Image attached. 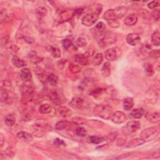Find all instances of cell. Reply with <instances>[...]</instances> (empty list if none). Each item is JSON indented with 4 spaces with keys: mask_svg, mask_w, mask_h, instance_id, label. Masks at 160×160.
Segmentation results:
<instances>
[{
    "mask_svg": "<svg viewBox=\"0 0 160 160\" xmlns=\"http://www.w3.org/2000/svg\"><path fill=\"white\" fill-rule=\"evenodd\" d=\"M95 36L98 44L101 48L106 47L116 41L115 34L107 30L101 33L96 34Z\"/></svg>",
    "mask_w": 160,
    "mask_h": 160,
    "instance_id": "obj_1",
    "label": "cell"
},
{
    "mask_svg": "<svg viewBox=\"0 0 160 160\" xmlns=\"http://www.w3.org/2000/svg\"><path fill=\"white\" fill-rule=\"evenodd\" d=\"M113 112V108L109 105H97L94 109V115L104 119H109L112 117Z\"/></svg>",
    "mask_w": 160,
    "mask_h": 160,
    "instance_id": "obj_2",
    "label": "cell"
},
{
    "mask_svg": "<svg viewBox=\"0 0 160 160\" xmlns=\"http://www.w3.org/2000/svg\"><path fill=\"white\" fill-rule=\"evenodd\" d=\"M121 51L117 47L109 48L105 52V58L109 61L117 60L121 56Z\"/></svg>",
    "mask_w": 160,
    "mask_h": 160,
    "instance_id": "obj_3",
    "label": "cell"
},
{
    "mask_svg": "<svg viewBox=\"0 0 160 160\" xmlns=\"http://www.w3.org/2000/svg\"><path fill=\"white\" fill-rule=\"evenodd\" d=\"M98 18H99V15L95 13V12H93V13H90L86 15L82 18L81 22L82 24H84V26L91 27L97 21Z\"/></svg>",
    "mask_w": 160,
    "mask_h": 160,
    "instance_id": "obj_4",
    "label": "cell"
},
{
    "mask_svg": "<svg viewBox=\"0 0 160 160\" xmlns=\"http://www.w3.org/2000/svg\"><path fill=\"white\" fill-rule=\"evenodd\" d=\"M111 118H112V121L114 123L121 124L127 120L128 117L126 115V114L123 112L117 111V112L113 113Z\"/></svg>",
    "mask_w": 160,
    "mask_h": 160,
    "instance_id": "obj_5",
    "label": "cell"
},
{
    "mask_svg": "<svg viewBox=\"0 0 160 160\" xmlns=\"http://www.w3.org/2000/svg\"><path fill=\"white\" fill-rule=\"evenodd\" d=\"M126 42L131 46H137L141 43V37L137 33H130L126 36Z\"/></svg>",
    "mask_w": 160,
    "mask_h": 160,
    "instance_id": "obj_6",
    "label": "cell"
},
{
    "mask_svg": "<svg viewBox=\"0 0 160 160\" xmlns=\"http://www.w3.org/2000/svg\"><path fill=\"white\" fill-rule=\"evenodd\" d=\"M158 128L156 126H152V127H150V128H148L145 130H144L141 134H140V137L141 138L143 139V140H147L149 138H150L151 137H152L153 134H156L158 132Z\"/></svg>",
    "mask_w": 160,
    "mask_h": 160,
    "instance_id": "obj_7",
    "label": "cell"
},
{
    "mask_svg": "<svg viewBox=\"0 0 160 160\" xmlns=\"http://www.w3.org/2000/svg\"><path fill=\"white\" fill-rule=\"evenodd\" d=\"M84 103V101L82 98L79 97H75L72 98V100L69 103V105L74 109H80L83 107Z\"/></svg>",
    "mask_w": 160,
    "mask_h": 160,
    "instance_id": "obj_8",
    "label": "cell"
},
{
    "mask_svg": "<svg viewBox=\"0 0 160 160\" xmlns=\"http://www.w3.org/2000/svg\"><path fill=\"white\" fill-rule=\"evenodd\" d=\"M113 12L116 19L118 20L119 18H122L127 14L128 8L123 6H120L113 9Z\"/></svg>",
    "mask_w": 160,
    "mask_h": 160,
    "instance_id": "obj_9",
    "label": "cell"
},
{
    "mask_svg": "<svg viewBox=\"0 0 160 160\" xmlns=\"http://www.w3.org/2000/svg\"><path fill=\"white\" fill-rule=\"evenodd\" d=\"M126 128L130 132L134 133L140 129L141 123L138 121H131L127 123Z\"/></svg>",
    "mask_w": 160,
    "mask_h": 160,
    "instance_id": "obj_10",
    "label": "cell"
},
{
    "mask_svg": "<svg viewBox=\"0 0 160 160\" xmlns=\"http://www.w3.org/2000/svg\"><path fill=\"white\" fill-rule=\"evenodd\" d=\"M20 77L24 81L29 82L32 80V73L28 68H23L20 71Z\"/></svg>",
    "mask_w": 160,
    "mask_h": 160,
    "instance_id": "obj_11",
    "label": "cell"
},
{
    "mask_svg": "<svg viewBox=\"0 0 160 160\" xmlns=\"http://www.w3.org/2000/svg\"><path fill=\"white\" fill-rule=\"evenodd\" d=\"M48 99L50 100V101L54 105L59 106L62 104V101H61V98H59V96H58L56 92L55 91L51 92L50 93L48 94Z\"/></svg>",
    "mask_w": 160,
    "mask_h": 160,
    "instance_id": "obj_12",
    "label": "cell"
},
{
    "mask_svg": "<svg viewBox=\"0 0 160 160\" xmlns=\"http://www.w3.org/2000/svg\"><path fill=\"white\" fill-rule=\"evenodd\" d=\"M137 21H138V16L134 13H131L128 15L125 18L124 23L126 25L131 27L134 25V24L137 23Z\"/></svg>",
    "mask_w": 160,
    "mask_h": 160,
    "instance_id": "obj_13",
    "label": "cell"
},
{
    "mask_svg": "<svg viewBox=\"0 0 160 160\" xmlns=\"http://www.w3.org/2000/svg\"><path fill=\"white\" fill-rule=\"evenodd\" d=\"M146 118L152 123H156L159 121L160 116L159 113L158 112L154 113H147L145 115Z\"/></svg>",
    "mask_w": 160,
    "mask_h": 160,
    "instance_id": "obj_14",
    "label": "cell"
},
{
    "mask_svg": "<svg viewBox=\"0 0 160 160\" xmlns=\"http://www.w3.org/2000/svg\"><path fill=\"white\" fill-rule=\"evenodd\" d=\"M17 137L18 139L26 142H30L33 140L32 135L26 131H20L17 134Z\"/></svg>",
    "mask_w": 160,
    "mask_h": 160,
    "instance_id": "obj_15",
    "label": "cell"
},
{
    "mask_svg": "<svg viewBox=\"0 0 160 160\" xmlns=\"http://www.w3.org/2000/svg\"><path fill=\"white\" fill-rule=\"evenodd\" d=\"M76 61L81 65H87L88 63V55L87 54H78L75 56Z\"/></svg>",
    "mask_w": 160,
    "mask_h": 160,
    "instance_id": "obj_16",
    "label": "cell"
},
{
    "mask_svg": "<svg viewBox=\"0 0 160 160\" xmlns=\"http://www.w3.org/2000/svg\"><path fill=\"white\" fill-rule=\"evenodd\" d=\"M145 143V140L142 138H135L130 141L126 145L127 148H134L135 147L139 146Z\"/></svg>",
    "mask_w": 160,
    "mask_h": 160,
    "instance_id": "obj_17",
    "label": "cell"
},
{
    "mask_svg": "<svg viewBox=\"0 0 160 160\" xmlns=\"http://www.w3.org/2000/svg\"><path fill=\"white\" fill-rule=\"evenodd\" d=\"M70 126H71L70 122L66 120H63V121H58L56 124L55 128L58 131H62L68 129Z\"/></svg>",
    "mask_w": 160,
    "mask_h": 160,
    "instance_id": "obj_18",
    "label": "cell"
},
{
    "mask_svg": "<svg viewBox=\"0 0 160 160\" xmlns=\"http://www.w3.org/2000/svg\"><path fill=\"white\" fill-rule=\"evenodd\" d=\"M12 63L13 64V65L17 68H22L25 66L27 65V62L24 60L20 58L17 56H14L12 58Z\"/></svg>",
    "mask_w": 160,
    "mask_h": 160,
    "instance_id": "obj_19",
    "label": "cell"
},
{
    "mask_svg": "<svg viewBox=\"0 0 160 160\" xmlns=\"http://www.w3.org/2000/svg\"><path fill=\"white\" fill-rule=\"evenodd\" d=\"M58 112L61 116L64 118L69 117L72 114L71 109L67 106H60L58 108Z\"/></svg>",
    "mask_w": 160,
    "mask_h": 160,
    "instance_id": "obj_20",
    "label": "cell"
},
{
    "mask_svg": "<svg viewBox=\"0 0 160 160\" xmlns=\"http://www.w3.org/2000/svg\"><path fill=\"white\" fill-rule=\"evenodd\" d=\"M94 35L101 33L106 30V26L103 22H99L94 28Z\"/></svg>",
    "mask_w": 160,
    "mask_h": 160,
    "instance_id": "obj_21",
    "label": "cell"
},
{
    "mask_svg": "<svg viewBox=\"0 0 160 160\" xmlns=\"http://www.w3.org/2000/svg\"><path fill=\"white\" fill-rule=\"evenodd\" d=\"M144 114V111L142 108H136L131 111V116L134 119H140Z\"/></svg>",
    "mask_w": 160,
    "mask_h": 160,
    "instance_id": "obj_22",
    "label": "cell"
},
{
    "mask_svg": "<svg viewBox=\"0 0 160 160\" xmlns=\"http://www.w3.org/2000/svg\"><path fill=\"white\" fill-rule=\"evenodd\" d=\"M39 112L41 114H48L52 112V106L50 104H43L38 108Z\"/></svg>",
    "mask_w": 160,
    "mask_h": 160,
    "instance_id": "obj_23",
    "label": "cell"
},
{
    "mask_svg": "<svg viewBox=\"0 0 160 160\" xmlns=\"http://www.w3.org/2000/svg\"><path fill=\"white\" fill-rule=\"evenodd\" d=\"M123 105L124 109L126 111H129L134 106V101L132 98L128 97L126 98L125 99L123 100Z\"/></svg>",
    "mask_w": 160,
    "mask_h": 160,
    "instance_id": "obj_24",
    "label": "cell"
},
{
    "mask_svg": "<svg viewBox=\"0 0 160 160\" xmlns=\"http://www.w3.org/2000/svg\"><path fill=\"white\" fill-rule=\"evenodd\" d=\"M101 73L104 78L108 77L111 74V64L109 62H106L104 63L102 69Z\"/></svg>",
    "mask_w": 160,
    "mask_h": 160,
    "instance_id": "obj_25",
    "label": "cell"
},
{
    "mask_svg": "<svg viewBox=\"0 0 160 160\" xmlns=\"http://www.w3.org/2000/svg\"><path fill=\"white\" fill-rule=\"evenodd\" d=\"M103 18L106 20V21L117 20V19H116V18L114 14L113 9H112L107 10L103 15Z\"/></svg>",
    "mask_w": 160,
    "mask_h": 160,
    "instance_id": "obj_26",
    "label": "cell"
},
{
    "mask_svg": "<svg viewBox=\"0 0 160 160\" xmlns=\"http://www.w3.org/2000/svg\"><path fill=\"white\" fill-rule=\"evenodd\" d=\"M103 61V55L102 53H97L92 60V64L94 66H99Z\"/></svg>",
    "mask_w": 160,
    "mask_h": 160,
    "instance_id": "obj_27",
    "label": "cell"
},
{
    "mask_svg": "<svg viewBox=\"0 0 160 160\" xmlns=\"http://www.w3.org/2000/svg\"><path fill=\"white\" fill-rule=\"evenodd\" d=\"M47 81L52 87H55L58 83V78L55 74H50L47 77Z\"/></svg>",
    "mask_w": 160,
    "mask_h": 160,
    "instance_id": "obj_28",
    "label": "cell"
},
{
    "mask_svg": "<svg viewBox=\"0 0 160 160\" xmlns=\"http://www.w3.org/2000/svg\"><path fill=\"white\" fill-rule=\"evenodd\" d=\"M15 121H16L15 117L13 115L9 114L5 116V124L6 125V126H13L15 123Z\"/></svg>",
    "mask_w": 160,
    "mask_h": 160,
    "instance_id": "obj_29",
    "label": "cell"
},
{
    "mask_svg": "<svg viewBox=\"0 0 160 160\" xmlns=\"http://www.w3.org/2000/svg\"><path fill=\"white\" fill-rule=\"evenodd\" d=\"M144 69L146 75L149 76H151L154 75V68L153 65L150 63H144Z\"/></svg>",
    "mask_w": 160,
    "mask_h": 160,
    "instance_id": "obj_30",
    "label": "cell"
},
{
    "mask_svg": "<svg viewBox=\"0 0 160 160\" xmlns=\"http://www.w3.org/2000/svg\"><path fill=\"white\" fill-rule=\"evenodd\" d=\"M151 42L153 45L159 46L160 44V33L159 31L154 32L151 36Z\"/></svg>",
    "mask_w": 160,
    "mask_h": 160,
    "instance_id": "obj_31",
    "label": "cell"
},
{
    "mask_svg": "<svg viewBox=\"0 0 160 160\" xmlns=\"http://www.w3.org/2000/svg\"><path fill=\"white\" fill-rule=\"evenodd\" d=\"M105 138H102V137H94V136H92L90 137L88 139V142L90 143H93V144H100L103 141H104Z\"/></svg>",
    "mask_w": 160,
    "mask_h": 160,
    "instance_id": "obj_32",
    "label": "cell"
},
{
    "mask_svg": "<svg viewBox=\"0 0 160 160\" xmlns=\"http://www.w3.org/2000/svg\"><path fill=\"white\" fill-rule=\"evenodd\" d=\"M49 48H50V49H49V52H50L52 56L55 58H60L61 56V51L59 49L57 48H54L53 46H49Z\"/></svg>",
    "mask_w": 160,
    "mask_h": 160,
    "instance_id": "obj_33",
    "label": "cell"
},
{
    "mask_svg": "<svg viewBox=\"0 0 160 160\" xmlns=\"http://www.w3.org/2000/svg\"><path fill=\"white\" fill-rule=\"evenodd\" d=\"M36 13L38 17L42 18V17L45 16L47 15L48 11H47V9L46 8L40 6V7H39L36 9Z\"/></svg>",
    "mask_w": 160,
    "mask_h": 160,
    "instance_id": "obj_34",
    "label": "cell"
},
{
    "mask_svg": "<svg viewBox=\"0 0 160 160\" xmlns=\"http://www.w3.org/2000/svg\"><path fill=\"white\" fill-rule=\"evenodd\" d=\"M28 56H29L30 59L32 61V62H33L34 63L40 62V61L42 59L41 58H40V57H38V56H37L36 53L35 52H33V51L30 53Z\"/></svg>",
    "mask_w": 160,
    "mask_h": 160,
    "instance_id": "obj_35",
    "label": "cell"
},
{
    "mask_svg": "<svg viewBox=\"0 0 160 160\" xmlns=\"http://www.w3.org/2000/svg\"><path fill=\"white\" fill-rule=\"evenodd\" d=\"M75 133L78 137H84L87 134V130L82 126H78L76 128Z\"/></svg>",
    "mask_w": 160,
    "mask_h": 160,
    "instance_id": "obj_36",
    "label": "cell"
},
{
    "mask_svg": "<svg viewBox=\"0 0 160 160\" xmlns=\"http://www.w3.org/2000/svg\"><path fill=\"white\" fill-rule=\"evenodd\" d=\"M62 44H63V48L65 49H66V50H68V51H70V50H71L72 48H75V46H74L72 41L70 40H68V39L63 40V42H62Z\"/></svg>",
    "mask_w": 160,
    "mask_h": 160,
    "instance_id": "obj_37",
    "label": "cell"
},
{
    "mask_svg": "<svg viewBox=\"0 0 160 160\" xmlns=\"http://www.w3.org/2000/svg\"><path fill=\"white\" fill-rule=\"evenodd\" d=\"M103 91H104V90L102 88H95L94 90H92L90 94H91V96H93L96 98L98 96H99L100 94H101L103 92Z\"/></svg>",
    "mask_w": 160,
    "mask_h": 160,
    "instance_id": "obj_38",
    "label": "cell"
},
{
    "mask_svg": "<svg viewBox=\"0 0 160 160\" xmlns=\"http://www.w3.org/2000/svg\"><path fill=\"white\" fill-rule=\"evenodd\" d=\"M9 98V93L5 89H2L1 90V101L5 102Z\"/></svg>",
    "mask_w": 160,
    "mask_h": 160,
    "instance_id": "obj_39",
    "label": "cell"
},
{
    "mask_svg": "<svg viewBox=\"0 0 160 160\" xmlns=\"http://www.w3.org/2000/svg\"><path fill=\"white\" fill-rule=\"evenodd\" d=\"M36 75L37 76H38V78L43 82H44V81H47V77L46 76V75L44 74V73L42 71V70H38V71H36Z\"/></svg>",
    "mask_w": 160,
    "mask_h": 160,
    "instance_id": "obj_40",
    "label": "cell"
},
{
    "mask_svg": "<svg viewBox=\"0 0 160 160\" xmlns=\"http://www.w3.org/2000/svg\"><path fill=\"white\" fill-rule=\"evenodd\" d=\"M76 45L77 46L80 47V48H83V47H84L87 45L88 43H87V41L86 40L85 38H79L77 39L76 40Z\"/></svg>",
    "mask_w": 160,
    "mask_h": 160,
    "instance_id": "obj_41",
    "label": "cell"
},
{
    "mask_svg": "<svg viewBox=\"0 0 160 160\" xmlns=\"http://www.w3.org/2000/svg\"><path fill=\"white\" fill-rule=\"evenodd\" d=\"M159 5H160V2L159 1H153L148 3V7L150 9H155L156 7L159 6Z\"/></svg>",
    "mask_w": 160,
    "mask_h": 160,
    "instance_id": "obj_42",
    "label": "cell"
},
{
    "mask_svg": "<svg viewBox=\"0 0 160 160\" xmlns=\"http://www.w3.org/2000/svg\"><path fill=\"white\" fill-rule=\"evenodd\" d=\"M54 144L57 146H66V143L65 142L61 139H59V138H56L55 140H54Z\"/></svg>",
    "mask_w": 160,
    "mask_h": 160,
    "instance_id": "obj_43",
    "label": "cell"
},
{
    "mask_svg": "<svg viewBox=\"0 0 160 160\" xmlns=\"http://www.w3.org/2000/svg\"><path fill=\"white\" fill-rule=\"evenodd\" d=\"M150 56L152 58H158L160 56V54H159V50H152L150 53Z\"/></svg>",
    "mask_w": 160,
    "mask_h": 160,
    "instance_id": "obj_44",
    "label": "cell"
},
{
    "mask_svg": "<svg viewBox=\"0 0 160 160\" xmlns=\"http://www.w3.org/2000/svg\"><path fill=\"white\" fill-rule=\"evenodd\" d=\"M108 24H109V26L113 28H116L119 27V23L118 22L117 20L115 21H107Z\"/></svg>",
    "mask_w": 160,
    "mask_h": 160,
    "instance_id": "obj_45",
    "label": "cell"
},
{
    "mask_svg": "<svg viewBox=\"0 0 160 160\" xmlns=\"http://www.w3.org/2000/svg\"><path fill=\"white\" fill-rule=\"evenodd\" d=\"M153 16L155 19L156 21L159 20V9H156L153 11Z\"/></svg>",
    "mask_w": 160,
    "mask_h": 160,
    "instance_id": "obj_46",
    "label": "cell"
},
{
    "mask_svg": "<svg viewBox=\"0 0 160 160\" xmlns=\"http://www.w3.org/2000/svg\"><path fill=\"white\" fill-rule=\"evenodd\" d=\"M6 18V13L5 11V9H2L1 10V21L3 23V21L5 20Z\"/></svg>",
    "mask_w": 160,
    "mask_h": 160,
    "instance_id": "obj_47",
    "label": "cell"
},
{
    "mask_svg": "<svg viewBox=\"0 0 160 160\" xmlns=\"http://www.w3.org/2000/svg\"><path fill=\"white\" fill-rule=\"evenodd\" d=\"M24 41H26L27 43H28L29 44H31L34 41V40L33 38H31V37H30V36L24 37Z\"/></svg>",
    "mask_w": 160,
    "mask_h": 160,
    "instance_id": "obj_48",
    "label": "cell"
},
{
    "mask_svg": "<svg viewBox=\"0 0 160 160\" xmlns=\"http://www.w3.org/2000/svg\"><path fill=\"white\" fill-rule=\"evenodd\" d=\"M83 13V8H78V9H76L75 10V15L77 16H81Z\"/></svg>",
    "mask_w": 160,
    "mask_h": 160,
    "instance_id": "obj_49",
    "label": "cell"
},
{
    "mask_svg": "<svg viewBox=\"0 0 160 160\" xmlns=\"http://www.w3.org/2000/svg\"><path fill=\"white\" fill-rule=\"evenodd\" d=\"M4 140H5V138H4V137H3V135L2 134H1V146H2L3 145Z\"/></svg>",
    "mask_w": 160,
    "mask_h": 160,
    "instance_id": "obj_50",
    "label": "cell"
}]
</instances>
